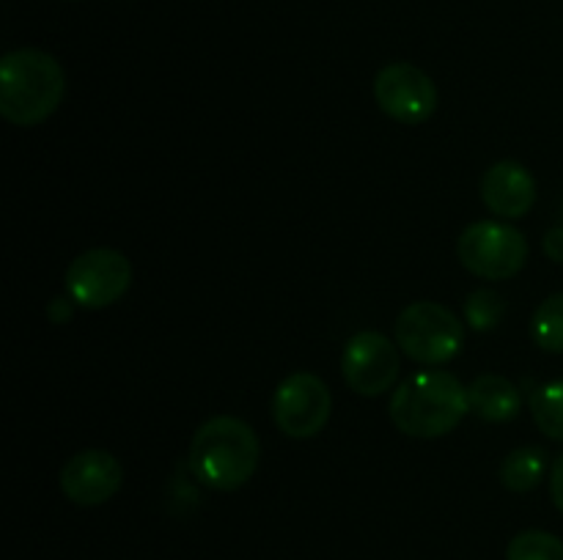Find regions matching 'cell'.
<instances>
[{"label": "cell", "mask_w": 563, "mask_h": 560, "mask_svg": "<svg viewBox=\"0 0 563 560\" xmlns=\"http://www.w3.org/2000/svg\"><path fill=\"white\" fill-rule=\"evenodd\" d=\"M531 415L539 432L563 443V379L542 384L531 399Z\"/></svg>", "instance_id": "cell-15"}, {"label": "cell", "mask_w": 563, "mask_h": 560, "mask_svg": "<svg viewBox=\"0 0 563 560\" xmlns=\"http://www.w3.org/2000/svg\"><path fill=\"white\" fill-rule=\"evenodd\" d=\"M561 217H563V206H561Z\"/></svg>", "instance_id": "cell-21"}, {"label": "cell", "mask_w": 563, "mask_h": 560, "mask_svg": "<svg viewBox=\"0 0 563 560\" xmlns=\"http://www.w3.org/2000/svg\"><path fill=\"white\" fill-rule=\"evenodd\" d=\"M124 481V467L115 459L110 450L88 448L71 456L64 467H60V492L66 500L82 508H93V505L108 503L115 497Z\"/></svg>", "instance_id": "cell-10"}, {"label": "cell", "mask_w": 563, "mask_h": 560, "mask_svg": "<svg viewBox=\"0 0 563 560\" xmlns=\"http://www.w3.org/2000/svg\"><path fill=\"white\" fill-rule=\"evenodd\" d=\"M71 305H75L71 296H55V300L47 305V316L53 318L55 324H64L66 318H71Z\"/></svg>", "instance_id": "cell-20"}, {"label": "cell", "mask_w": 563, "mask_h": 560, "mask_svg": "<svg viewBox=\"0 0 563 560\" xmlns=\"http://www.w3.org/2000/svg\"><path fill=\"white\" fill-rule=\"evenodd\" d=\"M533 344L550 355H563V291L548 296L537 307L531 322Z\"/></svg>", "instance_id": "cell-14"}, {"label": "cell", "mask_w": 563, "mask_h": 560, "mask_svg": "<svg viewBox=\"0 0 563 560\" xmlns=\"http://www.w3.org/2000/svg\"><path fill=\"white\" fill-rule=\"evenodd\" d=\"M396 344L421 366H443L460 355L465 327L451 307L432 300L410 302L396 318Z\"/></svg>", "instance_id": "cell-4"}, {"label": "cell", "mask_w": 563, "mask_h": 560, "mask_svg": "<svg viewBox=\"0 0 563 560\" xmlns=\"http://www.w3.org/2000/svg\"><path fill=\"white\" fill-rule=\"evenodd\" d=\"M399 344H394L388 335L377 329H363L346 340L344 355H341V373L357 395L374 399V395L388 393L399 379Z\"/></svg>", "instance_id": "cell-9"}, {"label": "cell", "mask_w": 563, "mask_h": 560, "mask_svg": "<svg viewBox=\"0 0 563 560\" xmlns=\"http://www.w3.org/2000/svg\"><path fill=\"white\" fill-rule=\"evenodd\" d=\"M467 412V388L449 371L412 373L390 395V421L407 437H445Z\"/></svg>", "instance_id": "cell-3"}, {"label": "cell", "mask_w": 563, "mask_h": 560, "mask_svg": "<svg viewBox=\"0 0 563 560\" xmlns=\"http://www.w3.org/2000/svg\"><path fill=\"white\" fill-rule=\"evenodd\" d=\"M482 201L489 212L504 220L526 217L537 203V179L526 165L500 159L484 173Z\"/></svg>", "instance_id": "cell-11"}, {"label": "cell", "mask_w": 563, "mask_h": 560, "mask_svg": "<svg viewBox=\"0 0 563 560\" xmlns=\"http://www.w3.org/2000/svg\"><path fill=\"white\" fill-rule=\"evenodd\" d=\"M262 443L251 423L234 415H214L190 439V472L214 492H236L258 470Z\"/></svg>", "instance_id": "cell-1"}, {"label": "cell", "mask_w": 563, "mask_h": 560, "mask_svg": "<svg viewBox=\"0 0 563 560\" xmlns=\"http://www.w3.org/2000/svg\"><path fill=\"white\" fill-rule=\"evenodd\" d=\"M506 560H563V541L548 530H522L506 547Z\"/></svg>", "instance_id": "cell-16"}, {"label": "cell", "mask_w": 563, "mask_h": 560, "mask_svg": "<svg viewBox=\"0 0 563 560\" xmlns=\"http://www.w3.org/2000/svg\"><path fill=\"white\" fill-rule=\"evenodd\" d=\"M550 497L563 514V453L555 456L553 467H550Z\"/></svg>", "instance_id": "cell-18"}, {"label": "cell", "mask_w": 563, "mask_h": 560, "mask_svg": "<svg viewBox=\"0 0 563 560\" xmlns=\"http://www.w3.org/2000/svg\"><path fill=\"white\" fill-rule=\"evenodd\" d=\"M542 247L544 253H548L550 261L563 264V225H559V228H550L548 234H544Z\"/></svg>", "instance_id": "cell-19"}, {"label": "cell", "mask_w": 563, "mask_h": 560, "mask_svg": "<svg viewBox=\"0 0 563 560\" xmlns=\"http://www.w3.org/2000/svg\"><path fill=\"white\" fill-rule=\"evenodd\" d=\"M471 412L487 423H509L522 412V395L511 379L500 373H482L467 384Z\"/></svg>", "instance_id": "cell-12"}, {"label": "cell", "mask_w": 563, "mask_h": 560, "mask_svg": "<svg viewBox=\"0 0 563 560\" xmlns=\"http://www.w3.org/2000/svg\"><path fill=\"white\" fill-rule=\"evenodd\" d=\"M374 99L388 119L399 124H423L438 110V86L416 64L396 60L374 77Z\"/></svg>", "instance_id": "cell-8"}, {"label": "cell", "mask_w": 563, "mask_h": 560, "mask_svg": "<svg viewBox=\"0 0 563 560\" xmlns=\"http://www.w3.org/2000/svg\"><path fill=\"white\" fill-rule=\"evenodd\" d=\"M66 75L58 60L36 47L11 49L0 60V113L14 126H38L60 108Z\"/></svg>", "instance_id": "cell-2"}, {"label": "cell", "mask_w": 563, "mask_h": 560, "mask_svg": "<svg viewBox=\"0 0 563 560\" xmlns=\"http://www.w3.org/2000/svg\"><path fill=\"white\" fill-rule=\"evenodd\" d=\"M330 412H333L330 388L311 371L289 373L273 395L275 426L291 439H311L322 434Z\"/></svg>", "instance_id": "cell-7"}, {"label": "cell", "mask_w": 563, "mask_h": 560, "mask_svg": "<svg viewBox=\"0 0 563 560\" xmlns=\"http://www.w3.org/2000/svg\"><path fill=\"white\" fill-rule=\"evenodd\" d=\"M506 316V300L495 289H476L465 300V322L478 333H487Z\"/></svg>", "instance_id": "cell-17"}, {"label": "cell", "mask_w": 563, "mask_h": 560, "mask_svg": "<svg viewBox=\"0 0 563 560\" xmlns=\"http://www.w3.org/2000/svg\"><path fill=\"white\" fill-rule=\"evenodd\" d=\"M544 472H548V453L539 445H522L515 448L500 464V483L509 492H531L542 483Z\"/></svg>", "instance_id": "cell-13"}, {"label": "cell", "mask_w": 563, "mask_h": 560, "mask_svg": "<svg viewBox=\"0 0 563 560\" xmlns=\"http://www.w3.org/2000/svg\"><path fill=\"white\" fill-rule=\"evenodd\" d=\"M66 294L75 305L88 311H102L115 305L132 285V264L124 253L113 247H91L71 258L64 275Z\"/></svg>", "instance_id": "cell-6"}, {"label": "cell", "mask_w": 563, "mask_h": 560, "mask_svg": "<svg viewBox=\"0 0 563 560\" xmlns=\"http://www.w3.org/2000/svg\"><path fill=\"white\" fill-rule=\"evenodd\" d=\"M462 267L484 280H509L526 267L528 239L515 225L498 220H478L462 231L456 242Z\"/></svg>", "instance_id": "cell-5"}]
</instances>
